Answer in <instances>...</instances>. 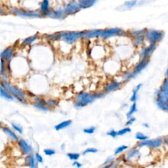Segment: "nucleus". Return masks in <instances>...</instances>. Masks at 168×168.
Here are the masks:
<instances>
[{
    "label": "nucleus",
    "instance_id": "1",
    "mask_svg": "<svg viewBox=\"0 0 168 168\" xmlns=\"http://www.w3.org/2000/svg\"><path fill=\"white\" fill-rule=\"evenodd\" d=\"M104 92L100 93H88L81 92L76 95L75 100L74 101V107L77 109H82L94 102L96 99L102 98L105 95Z\"/></svg>",
    "mask_w": 168,
    "mask_h": 168
},
{
    "label": "nucleus",
    "instance_id": "2",
    "mask_svg": "<svg viewBox=\"0 0 168 168\" xmlns=\"http://www.w3.org/2000/svg\"><path fill=\"white\" fill-rule=\"evenodd\" d=\"M0 85L5 89L7 92L10 93L14 97V99H15L16 100H18L21 103H23V104H26L27 102L25 93L23 92L20 89L16 87V86H13L8 81L1 80L0 81Z\"/></svg>",
    "mask_w": 168,
    "mask_h": 168
},
{
    "label": "nucleus",
    "instance_id": "3",
    "mask_svg": "<svg viewBox=\"0 0 168 168\" xmlns=\"http://www.w3.org/2000/svg\"><path fill=\"white\" fill-rule=\"evenodd\" d=\"M146 40L148 41L149 44H158L162 41L164 36V33L162 31L150 30H146L145 33Z\"/></svg>",
    "mask_w": 168,
    "mask_h": 168
},
{
    "label": "nucleus",
    "instance_id": "4",
    "mask_svg": "<svg viewBox=\"0 0 168 168\" xmlns=\"http://www.w3.org/2000/svg\"><path fill=\"white\" fill-rule=\"evenodd\" d=\"M164 144V140L162 137H158L154 139H147L144 141H139L137 145L139 148H142L144 146L149 147L151 148H157L162 146Z\"/></svg>",
    "mask_w": 168,
    "mask_h": 168
},
{
    "label": "nucleus",
    "instance_id": "5",
    "mask_svg": "<svg viewBox=\"0 0 168 168\" xmlns=\"http://www.w3.org/2000/svg\"><path fill=\"white\" fill-rule=\"evenodd\" d=\"M124 160L128 162H133L137 161L139 158L141 157V152L139 149V147L132 148L129 150L128 152L124 154Z\"/></svg>",
    "mask_w": 168,
    "mask_h": 168
},
{
    "label": "nucleus",
    "instance_id": "6",
    "mask_svg": "<svg viewBox=\"0 0 168 168\" xmlns=\"http://www.w3.org/2000/svg\"><path fill=\"white\" fill-rule=\"evenodd\" d=\"M157 47L156 44H152L148 45V46L143 48L142 51L139 53V56H140L141 60H145V59H149V57L151 56V55L153 53L154 51L156 48Z\"/></svg>",
    "mask_w": 168,
    "mask_h": 168
},
{
    "label": "nucleus",
    "instance_id": "7",
    "mask_svg": "<svg viewBox=\"0 0 168 168\" xmlns=\"http://www.w3.org/2000/svg\"><path fill=\"white\" fill-rule=\"evenodd\" d=\"M18 145L19 146L20 150L25 155L31 154L33 152V148L29 143L26 141L25 139H20L18 141Z\"/></svg>",
    "mask_w": 168,
    "mask_h": 168
},
{
    "label": "nucleus",
    "instance_id": "8",
    "mask_svg": "<svg viewBox=\"0 0 168 168\" xmlns=\"http://www.w3.org/2000/svg\"><path fill=\"white\" fill-rule=\"evenodd\" d=\"M123 81H112L111 82L107 84L104 87V92L105 93H108L114 91H116L122 87Z\"/></svg>",
    "mask_w": 168,
    "mask_h": 168
},
{
    "label": "nucleus",
    "instance_id": "9",
    "mask_svg": "<svg viewBox=\"0 0 168 168\" xmlns=\"http://www.w3.org/2000/svg\"><path fill=\"white\" fill-rule=\"evenodd\" d=\"M148 63H149V59L140 60V61L136 64L133 70V72L134 74H135V76L138 75L139 74H140L141 72L148 66Z\"/></svg>",
    "mask_w": 168,
    "mask_h": 168
},
{
    "label": "nucleus",
    "instance_id": "10",
    "mask_svg": "<svg viewBox=\"0 0 168 168\" xmlns=\"http://www.w3.org/2000/svg\"><path fill=\"white\" fill-rule=\"evenodd\" d=\"M122 33H124V31L122 30L121 28H112V29L107 30L104 31L103 32L102 36L107 38H110L114 36H119L121 35Z\"/></svg>",
    "mask_w": 168,
    "mask_h": 168
},
{
    "label": "nucleus",
    "instance_id": "11",
    "mask_svg": "<svg viewBox=\"0 0 168 168\" xmlns=\"http://www.w3.org/2000/svg\"><path fill=\"white\" fill-rule=\"evenodd\" d=\"M25 162H26V164L29 166L30 168H38V162L36 159L35 158V155L32 154H29L27 156V157L25 159Z\"/></svg>",
    "mask_w": 168,
    "mask_h": 168
},
{
    "label": "nucleus",
    "instance_id": "12",
    "mask_svg": "<svg viewBox=\"0 0 168 168\" xmlns=\"http://www.w3.org/2000/svg\"><path fill=\"white\" fill-rule=\"evenodd\" d=\"M2 130L7 135H8L9 137L11 138V140L15 141H18V137L16 134L14 132L11 128H8V127H3L2 128Z\"/></svg>",
    "mask_w": 168,
    "mask_h": 168
},
{
    "label": "nucleus",
    "instance_id": "13",
    "mask_svg": "<svg viewBox=\"0 0 168 168\" xmlns=\"http://www.w3.org/2000/svg\"><path fill=\"white\" fill-rule=\"evenodd\" d=\"M0 97L8 100H13L14 97L3 87L0 85Z\"/></svg>",
    "mask_w": 168,
    "mask_h": 168
},
{
    "label": "nucleus",
    "instance_id": "14",
    "mask_svg": "<svg viewBox=\"0 0 168 168\" xmlns=\"http://www.w3.org/2000/svg\"><path fill=\"white\" fill-rule=\"evenodd\" d=\"M146 40L145 38V34L143 35H141L139 36H136V37H133L132 38L131 42L133 43V45H135V46H139V45H142L145 41Z\"/></svg>",
    "mask_w": 168,
    "mask_h": 168
},
{
    "label": "nucleus",
    "instance_id": "15",
    "mask_svg": "<svg viewBox=\"0 0 168 168\" xmlns=\"http://www.w3.org/2000/svg\"><path fill=\"white\" fill-rule=\"evenodd\" d=\"M142 86H143L142 83H139L136 86L135 89H134L133 91V94H132L130 99H129V100H130L131 102H135L137 101V98H138V93L139 92V90L141 89V88L142 87Z\"/></svg>",
    "mask_w": 168,
    "mask_h": 168
},
{
    "label": "nucleus",
    "instance_id": "16",
    "mask_svg": "<svg viewBox=\"0 0 168 168\" xmlns=\"http://www.w3.org/2000/svg\"><path fill=\"white\" fill-rule=\"evenodd\" d=\"M72 124V120H66V121H63L61 122V123L58 124L56 126H55V129L57 131H60L62 130V129H64L65 128H67L68 127H69L70 125Z\"/></svg>",
    "mask_w": 168,
    "mask_h": 168
},
{
    "label": "nucleus",
    "instance_id": "17",
    "mask_svg": "<svg viewBox=\"0 0 168 168\" xmlns=\"http://www.w3.org/2000/svg\"><path fill=\"white\" fill-rule=\"evenodd\" d=\"M136 76L135 74H134V72L132 71H126L124 72V74L122 75V81L125 82V81H129L131 79H133L135 78Z\"/></svg>",
    "mask_w": 168,
    "mask_h": 168
},
{
    "label": "nucleus",
    "instance_id": "18",
    "mask_svg": "<svg viewBox=\"0 0 168 168\" xmlns=\"http://www.w3.org/2000/svg\"><path fill=\"white\" fill-rule=\"evenodd\" d=\"M155 101H156V104L158 107L160 109L162 110L163 111L168 113V102H164L160 99H156V98Z\"/></svg>",
    "mask_w": 168,
    "mask_h": 168
},
{
    "label": "nucleus",
    "instance_id": "19",
    "mask_svg": "<svg viewBox=\"0 0 168 168\" xmlns=\"http://www.w3.org/2000/svg\"><path fill=\"white\" fill-rule=\"evenodd\" d=\"M33 107L36 108L37 109L42 110L43 112H47L49 110V108L47 106V104L44 102H34L33 104Z\"/></svg>",
    "mask_w": 168,
    "mask_h": 168
},
{
    "label": "nucleus",
    "instance_id": "20",
    "mask_svg": "<svg viewBox=\"0 0 168 168\" xmlns=\"http://www.w3.org/2000/svg\"><path fill=\"white\" fill-rule=\"evenodd\" d=\"M137 111V103L133 102V104L131 105L130 108H129V110L128 113L126 114V117L127 118H129L133 116V114L135 113V112Z\"/></svg>",
    "mask_w": 168,
    "mask_h": 168
},
{
    "label": "nucleus",
    "instance_id": "21",
    "mask_svg": "<svg viewBox=\"0 0 168 168\" xmlns=\"http://www.w3.org/2000/svg\"><path fill=\"white\" fill-rule=\"evenodd\" d=\"M138 3L137 0H129V1H127L124 3L123 6L124 9H129L131 8H133V7L137 5V4Z\"/></svg>",
    "mask_w": 168,
    "mask_h": 168
},
{
    "label": "nucleus",
    "instance_id": "22",
    "mask_svg": "<svg viewBox=\"0 0 168 168\" xmlns=\"http://www.w3.org/2000/svg\"><path fill=\"white\" fill-rule=\"evenodd\" d=\"M59 104L58 100L54 99H50L46 100V104L49 109H55V107H57Z\"/></svg>",
    "mask_w": 168,
    "mask_h": 168
},
{
    "label": "nucleus",
    "instance_id": "23",
    "mask_svg": "<svg viewBox=\"0 0 168 168\" xmlns=\"http://www.w3.org/2000/svg\"><path fill=\"white\" fill-rule=\"evenodd\" d=\"M135 137L139 141H144L148 139V137L145 135L143 133H141V132H137V133H136L135 135Z\"/></svg>",
    "mask_w": 168,
    "mask_h": 168
},
{
    "label": "nucleus",
    "instance_id": "24",
    "mask_svg": "<svg viewBox=\"0 0 168 168\" xmlns=\"http://www.w3.org/2000/svg\"><path fill=\"white\" fill-rule=\"evenodd\" d=\"M129 148V146H127V145H122L120 146H119V147H117L116 150L114 151V155L116 156V155H118L122 153L124 151L127 150Z\"/></svg>",
    "mask_w": 168,
    "mask_h": 168
},
{
    "label": "nucleus",
    "instance_id": "25",
    "mask_svg": "<svg viewBox=\"0 0 168 168\" xmlns=\"http://www.w3.org/2000/svg\"><path fill=\"white\" fill-rule=\"evenodd\" d=\"M67 156L70 160L72 161H78L79 158H80V154L79 153H68L67 154Z\"/></svg>",
    "mask_w": 168,
    "mask_h": 168
},
{
    "label": "nucleus",
    "instance_id": "26",
    "mask_svg": "<svg viewBox=\"0 0 168 168\" xmlns=\"http://www.w3.org/2000/svg\"><path fill=\"white\" fill-rule=\"evenodd\" d=\"M131 131V128H129V126H127L126 128H124L123 129H121L120 130H119L117 131V135L118 136H123L124 135H126L127 133H130Z\"/></svg>",
    "mask_w": 168,
    "mask_h": 168
},
{
    "label": "nucleus",
    "instance_id": "27",
    "mask_svg": "<svg viewBox=\"0 0 168 168\" xmlns=\"http://www.w3.org/2000/svg\"><path fill=\"white\" fill-rule=\"evenodd\" d=\"M146 32L145 30H135V31H132L131 32V35L132 38L139 36L145 34Z\"/></svg>",
    "mask_w": 168,
    "mask_h": 168
},
{
    "label": "nucleus",
    "instance_id": "28",
    "mask_svg": "<svg viewBox=\"0 0 168 168\" xmlns=\"http://www.w3.org/2000/svg\"><path fill=\"white\" fill-rule=\"evenodd\" d=\"M11 126H12V128L14 129V130H15L16 132H18V133L22 134L23 133V129L22 128V127L19 126V125L16 124L15 123H11Z\"/></svg>",
    "mask_w": 168,
    "mask_h": 168
},
{
    "label": "nucleus",
    "instance_id": "29",
    "mask_svg": "<svg viewBox=\"0 0 168 168\" xmlns=\"http://www.w3.org/2000/svg\"><path fill=\"white\" fill-rule=\"evenodd\" d=\"M95 130H96V128H95V127L92 126V127H89V128L83 129V131L84 133L89 134V135H92V134L95 133Z\"/></svg>",
    "mask_w": 168,
    "mask_h": 168
},
{
    "label": "nucleus",
    "instance_id": "30",
    "mask_svg": "<svg viewBox=\"0 0 168 168\" xmlns=\"http://www.w3.org/2000/svg\"><path fill=\"white\" fill-rule=\"evenodd\" d=\"M44 152L46 156H53L56 153L55 150L51 149V148H46V149H44Z\"/></svg>",
    "mask_w": 168,
    "mask_h": 168
},
{
    "label": "nucleus",
    "instance_id": "31",
    "mask_svg": "<svg viewBox=\"0 0 168 168\" xmlns=\"http://www.w3.org/2000/svg\"><path fill=\"white\" fill-rule=\"evenodd\" d=\"M98 152V150L97 148H88L87 149H85V150L83 152V155H85L86 154H88V153H96Z\"/></svg>",
    "mask_w": 168,
    "mask_h": 168
},
{
    "label": "nucleus",
    "instance_id": "32",
    "mask_svg": "<svg viewBox=\"0 0 168 168\" xmlns=\"http://www.w3.org/2000/svg\"><path fill=\"white\" fill-rule=\"evenodd\" d=\"M107 134V135L110 136L112 138H116L118 136L117 135V131H116L115 130H114V129H111V130L108 131Z\"/></svg>",
    "mask_w": 168,
    "mask_h": 168
},
{
    "label": "nucleus",
    "instance_id": "33",
    "mask_svg": "<svg viewBox=\"0 0 168 168\" xmlns=\"http://www.w3.org/2000/svg\"><path fill=\"white\" fill-rule=\"evenodd\" d=\"M114 160H115V158L114 156H110V157L108 158L106 160H105V162L103 163V164L102 165L103 166V165H109V164H112V163L113 162Z\"/></svg>",
    "mask_w": 168,
    "mask_h": 168
},
{
    "label": "nucleus",
    "instance_id": "34",
    "mask_svg": "<svg viewBox=\"0 0 168 168\" xmlns=\"http://www.w3.org/2000/svg\"><path fill=\"white\" fill-rule=\"evenodd\" d=\"M35 158L36 159L37 162L38 163H40V164H42V163L44 162V158L42 156V155L40 154L39 153H36L35 154Z\"/></svg>",
    "mask_w": 168,
    "mask_h": 168
},
{
    "label": "nucleus",
    "instance_id": "35",
    "mask_svg": "<svg viewBox=\"0 0 168 168\" xmlns=\"http://www.w3.org/2000/svg\"><path fill=\"white\" fill-rule=\"evenodd\" d=\"M135 121H136V118L135 117L132 116L131 117H129V118L128 119V121H127L126 122V126H131V125L133 124Z\"/></svg>",
    "mask_w": 168,
    "mask_h": 168
},
{
    "label": "nucleus",
    "instance_id": "36",
    "mask_svg": "<svg viewBox=\"0 0 168 168\" xmlns=\"http://www.w3.org/2000/svg\"><path fill=\"white\" fill-rule=\"evenodd\" d=\"M73 166L76 167L77 168H81V167H82V164L79 162H78V161H74L73 163Z\"/></svg>",
    "mask_w": 168,
    "mask_h": 168
},
{
    "label": "nucleus",
    "instance_id": "37",
    "mask_svg": "<svg viewBox=\"0 0 168 168\" xmlns=\"http://www.w3.org/2000/svg\"><path fill=\"white\" fill-rule=\"evenodd\" d=\"M163 140H164V143H165V144H167V145H168V135L167 136H165V137L163 138Z\"/></svg>",
    "mask_w": 168,
    "mask_h": 168
},
{
    "label": "nucleus",
    "instance_id": "38",
    "mask_svg": "<svg viewBox=\"0 0 168 168\" xmlns=\"http://www.w3.org/2000/svg\"><path fill=\"white\" fill-rule=\"evenodd\" d=\"M143 127H145V128H149V125H148V124H147V123H144L143 124Z\"/></svg>",
    "mask_w": 168,
    "mask_h": 168
},
{
    "label": "nucleus",
    "instance_id": "39",
    "mask_svg": "<svg viewBox=\"0 0 168 168\" xmlns=\"http://www.w3.org/2000/svg\"><path fill=\"white\" fill-rule=\"evenodd\" d=\"M165 77H166V78H168V68L166 70V72H165Z\"/></svg>",
    "mask_w": 168,
    "mask_h": 168
},
{
    "label": "nucleus",
    "instance_id": "40",
    "mask_svg": "<svg viewBox=\"0 0 168 168\" xmlns=\"http://www.w3.org/2000/svg\"><path fill=\"white\" fill-rule=\"evenodd\" d=\"M64 145L63 144V145L62 146V149H63V148H64Z\"/></svg>",
    "mask_w": 168,
    "mask_h": 168
},
{
    "label": "nucleus",
    "instance_id": "41",
    "mask_svg": "<svg viewBox=\"0 0 168 168\" xmlns=\"http://www.w3.org/2000/svg\"><path fill=\"white\" fill-rule=\"evenodd\" d=\"M1 122H0V125H1Z\"/></svg>",
    "mask_w": 168,
    "mask_h": 168
},
{
    "label": "nucleus",
    "instance_id": "42",
    "mask_svg": "<svg viewBox=\"0 0 168 168\" xmlns=\"http://www.w3.org/2000/svg\"><path fill=\"white\" fill-rule=\"evenodd\" d=\"M45 168H48V167H45Z\"/></svg>",
    "mask_w": 168,
    "mask_h": 168
}]
</instances>
